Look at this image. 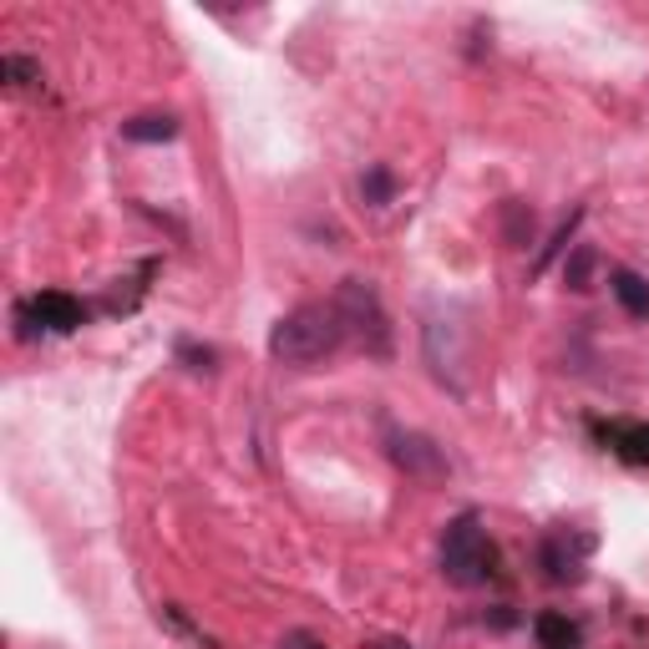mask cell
Wrapping results in <instances>:
<instances>
[{"instance_id": "cell-9", "label": "cell", "mask_w": 649, "mask_h": 649, "mask_svg": "<svg viewBox=\"0 0 649 649\" xmlns=\"http://www.w3.org/2000/svg\"><path fill=\"white\" fill-rule=\"evenodd\" d=\"M532 635H538V649H584L578 624L568 620V614H553V609L532 620Z\"/></svg>"}, {"instance_id": "cell-14", "label": "cell", "mask_w": 649, "mask_h": 649, "mask_svg": "<svg viewBox=\"0 0 649 649\" xmlns=\"http://www.w3.org/2000/svg\"><path fill=\"white\" fill-rule=\"evenodd\" d=\"M0 76H5V87H15V91L41 87V66L30 57H0Z\"/></svg>"}, {"instance_id": "cell-7", "label": "cell", "mask_w": 649, "mask_h": 649, "mask_svg": "<svg viewBox=\"0 0 649 649\" xmlns=\"http://www.w3.org/2000/svg\"><path fill=\"white\" fill-rule=\"evenodd\" d=\"M614 452H620L624 462H639V467H649V427H635V421H614V427L599 431Z\"/></svg>"}, {"instance_id": "cell-15", "label": "cell", "mask_w": 649, "mask_h": 649, "mask_svg": "<svg viewBox=\"0 0 649 649\" xmlns=\"http://www.w3.org/2000/svg\"><path fill=\"white\" fill-rule=\"evenodd\" d=\"M177 360H183V366L188 370H219V351H213V345H198V340H177Z\"/></svg>"}, {"instance_id": "cell-13", "label": "cell", "mask_w": 649, "mask_h": 649, "mask_svg": "<svg viewBox=\"0 0 649 649\" xmlns=\"http://www.w3.org/2000/svg\"><path fill=\"white\" fill-rule=\"evenodd\" d=\"M360 193H366L370 208H385L391 198H396V173H391L385 162H370L366 177H360Z\"/></svg>"}, {"instance_id": "cell-3", "label": "cell", "mask_w": 649, "mask_h": 649, "mask_svg": "<svg viewBox=\"0 0 649 649\" xmlns=\"http://www.w3.org/2000/svg\"><path fill=\"white\" fill-rule=\"evenodd\" d=\"M335 310H340V320H345V335L360 340L376 360L391 355V324H385L381 295H376L366 280H345V284H340V290H335Z\"/></svg>"}, {"instance_id": "cell-11", "label": "cell", "mask_w": 649, "mask_h": 649, "mask_svg": "<svg viewBox=\"0 0 649 649\" xmlns=\"http://www.w3.org/2000/svg\"><path fill=\"white\" fill-rule=\"evenodd\" d=\"M532 229H538L532 208L523 204V198H507V204H502V238H507L513 249H528V244H532Z\"/></svg>"}, {"instance_id": "cell-12", "label": "cell", "mask_w": 649, "mask_h": 649, "mask_svg": "<svg viewBox=\"0 0 649 649\" xmlns=\"http://www.w3.org/2000/svg\"><path fill=\"white\" fill-rule=\"evenodd\" d=\"M593 269H599V249H593V244H574L568 259H563V284H568V290H589Z\"/></svg>"}, {"instance_id": "cell-6", "label": "cell", "mask_w": 649, "mask_h": 649, "mask_svg": "<svg viewBox=\"0 0 649 649\" xmlns=\"http://www.w3.org/2000/svg\"><path fill=\"white\" fill-rule=\"evenodd\" d=\"M584 553H589V538H574V532H548L543 548H538L543 578H548V584H578V578H584Z\"/></svg>"}, {"instance_id": "cell-16", "label": "cell", "mask_w": 649, "mask_h": 649, "mask_svg": "<svg viewBox=\"0 0 649 649\" xmlns=\"http://www.w3.org/2000/svg\"><path fill=\"white\" fill-rule=\"evenodd\" d=\"M162 624H168V629H177L183 639H193L198 649H213V639H208L204 629H198V624H188V614H183L177 604H162Z\"/></svg>"}, {"instance_id": "cell-10", "label": "cell", "mask_w": 649, "mask_h": 649, "mask_svg": "<svg viewBox=\"0 0 649 649\" xmlns=\"http://www.w3.org/2000/svg\"><path fill=\"white\" fill-rule=\"evenodd\" d=\"M122 137H127V143H173L177 118L173 112H143V118L122 122Z\"/></svg>"}, {"instance_id": "cell-19", "label": "cell", "mask_w": 649, "mask_h": 649, "mask_svg": "<svg viewBox=\"0 0 649 649\" xmlns=\"http://www.w3.org/2000/svg\"><path fill=\"white\" fill-rule=\"evenodd\" d=\"M370 649H416V645H406V639H391V635H385V639H370Z\"/></svg>"}, {"instance_id": "cell-2", "label": "cell", "mask_w": 649, "mask_h": 649, "mask_svg": "<svg viewBox=\"0 0 649 649\" xmlns=\"http://www.w3.org/2000/svg\"><path fill=\"white\" fill-rule=\"evenodd\" d=\"M442 574L446 584H457V589H477L492 578V543H487V528L482 517L467 507L446 523L442 532Z\"/></svg>"}, {"instance_id": "cell-5", "label": "cell", "mask_w": 649, "mask_h": 649, "mask_svg": "<svg viewBox=\"0 0 649 649\" xmlns=\"http://www.w3.org/2000/svg\"><path fill=\"white\" fill-rule=\"evenodd\" d=\"M385 452H391V462H396L406 477H416V482H446V452L431 437H421V431H406V427H385Z\"/></svg>"}, {"instance_id": "cell-17", "label": "cell", "mask_w": 649, "mask_h": 649, "mask_svg": "<svg viewBox=\"0 0 649 649\" xmlns=\"http://www.w3.org/2000/svg\"><path fill=\"white\" fill-rule=\"evenodd\" d=\"M578 219H584V208H574V213H568V223H563L559 234H553V244H548L543 254H538V269H548L553 265V259H559L563 249H568V238H574V229H578Z\"/></svg>"}, {"instance_id": "cell-1", "label": "cell", "mask_w": 649, "mask_h": 649, "mask_svg": "<svg viewBox=\"0 0 649 649\" xmlns=\"http://www.w3.org/2000/svg\"><path fill=\"white\" fill-rule=\"evenodd\" d=\"M340 345H345V320H340L335 299L330 305H295L269 330V355L284 366H320Z\"/></svg>"}, {"instance_id": "cell-18", "label": "cell", "mask_w": 649, "mask_h": 649, "mask_svg": "<svg viewBox=\"0 0 649 649\" xmlns=\"http://www.w3.org/2000/svg\"><path fill=\"white\" fill-rule=\"evenodd\" d=\"M280 649H324V645L315 635H305V629H290V635L280 639Z\"/></svg>"}, {"instance_id": "cell-8", "label": "cell", "mask_w": 649, "mask_h": 649, "mask_svg": "<svg viewBox=\"0 0 649 649\" xmlns=\"http://www.w3.org/2000/svg\"><path fill=\"white\" fill-rule=\"evenodd\" d=\"M609 290H614V299H620L635 320H649V280L645 274H635V269H614V274H609Z\"/></svg>"}, {"instance_id": "cell-4", "label": "cell", "mask_w": 649, "mask_h": 649, "mask_svg": "<svg viewBox=\"0 0 649 649\" xmlns=\"http://www.w3.org/2000/svg\"><path fill=\"white\" fill-rule=\"evenodd\" d=\"M15 335L21 340H36V335H72V330H82L87 324V305L72 295H61V290H41L36 299H26V305H15Z\"/></svg>"}]
</instances>
